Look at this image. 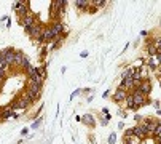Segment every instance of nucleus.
I'll use <instances>...</instances> for the list:
<instances>
[{"label": "nucleus", "mask_w": 161, "mask_h": 144, "mask_svg": "<svg viewBox=\"0 0 161 144\" xmlns=\"http://www.w3.org/2000/svg\"><path fill=\"white\" fill-rule=\"evenodd\" d=\"M15 50L13 48H7V50H3L2 53H0V61L2 63H5V66H11L13 63H15Z\"/></svg>", "instance_id": "obj_1"}, {"label": "nucleus", "mask_w": 161, "mask_h": 144, "mask_svg": "<svg viewBox=\"0 0 161 144\" xmlns=\"http://www.w3.org/2000/svg\"><path fill=\"white\" fill-rule=\"evenodd\" d=\"M131 96H132V101H134V107H139V106H142V104H145V103H147L145 95H144V93H140L139 88H136L134 93H132Z\"/></svg>", "instance_id": "obj_2"}, {"label": "nucleus", "mask_w": 161, "mask_h": 144, "mask_svg": "<svg viewBox=\"0 0 161 144\" xmlns=\"http://www.w3.org/2000/svg\"><path fill=\"white\" fill-rule=\"evenodd\" d=\"M43 29H45V27H42L38 22H35L30 29H27V34H29L32 39H40V37L43 35Z\"/></svg>", "instance_id": "obj_3"}, {"label": "nucleus", "mask_w": 161, "mask_h": 144, "mask_svg": "<svg viewBox=\"0 0 161 144\" xmlns=\"http://www.w3.org/2000/svg\"><path fill=\"white\" fill-rule=\"evenodd\" d=\"M35 15H32V13H29V15H26V18L22 19V26H24V29L27 31V29H30L32 26L35 24Z\"/></svg>", "instance_id": "obj_4"}, {"label": "nucleus", "mask_w": 161, "mask_h": 144, "mask_svg": "<svg viewBox=\"0 0 161 144\" xmlns=\"http://www.w3.org/2000/svg\"><path fill=\"white\" fill-rule=\"evenodd\" d=\"M66 0H54V2H51V10L53 11H61L66 8Z\"/></svg>", "instance_id": "obj_5"}, {"label": "nucleus", "mask_w": 161, "mask_h": 144, "mask_svg": "<svg viewBox=\"0 0 161 144\" xmlns=\"http://www.w3.org/2000/svg\"><path fill=\"white\" fill-rule=\"evenodd\" d=\"M126 96H128V91L126 90H121V88H118L117 91H115V95H113V101H125L126 99Z\"/></svg>", "instance_id": "obj_6"}, {"label": "nucleus", "mask_w": 161, "mask_h": 144, "mask_svg": "<svg viewBox=\"0 0 161 144\" xmlns=\"http://www.w3.org/2000/svg\"><path fill=\"white\" fill-rule=\"evenodd\" d=\"M139 90H140V93H144V95L147 96L151 91V83L148 80H142V83L139 85Z\"/></svg>", "instance_id": "obj_7"}, {"label": "nucleus", "mask_w": 161, "mask_h": 144, "mask_svg": "<svg viewBox=\"0 0 161 144\" xmlns=\"http://www.w3.org/2000/svg\"><path fill=\"white\" fill-rule=\"evenodd\" d=\"M29 104H30V101L27 99V98H21L16 104H13V106H11V109H26Z\"/></svg>", "instance_id": "obj_8"}, {"label": "nucleus", "mask_w": 161, "mask_h": 144, "mask_svg": "<svg viewBox=\"0 0 161 144\" xmlns=\"http://www.w3.org/2000/svg\"><path fill=\"white\" fill-rule=\"evenodd\" d=\"M132 136H136V138H145L147 133H145L144 127H142V125H139V127L132 128Z\"/></svg>", "instance_id": "obj_9"}, {"label": "nucleus", "mask_w": 161, "mask_h": 144, "mask_svg": "<svg viewBox=\"0 0 161 144\" xmlns=\"http://www.w3.org/2000/svg\"><path fill=\"white\" fill-rule=\"evenodd\" d=\"M42 39H43V42H49L51 39H54V34H53L51 27H45V29H43V35H42Z\"/></svg>", "instance_id": "obj_10"}, {"label": "nucleus", "mask_w": 161, "mask_h": 144, "mask_svg": "<svg viewBox=\"0 0 161 144\" xmlns=\"http://www.w3.org/2000/svg\"><path fill=\"white\" fill-rule=\"evenodd\" d=\"M40 95H42V93H35V91H30V90H27V93H26V96H24V98H27V99H29L30 101V103H34V101L35 99H38L40 98Z\"/></svg>", "instance_id": "obj_11"}, {"label": "nucleus", "mask_w": 161, "mask_h": 144, "mask_svg": "<svg viewBox=\"0 0 161 144\" xmlns=\"http://www.w3.org/2000/svg\"><path fill=\"white\" fill-rule=\"evenodd\" d=\"M51 31H53V34H54V39H58L59 34H61V32H64V26L61 24V22H56V24L51 27Z\"/></svg>", "instance_id": "obj_12"}, {"label": "nucleus", "mask_w": 161, "mask_h": 144, "mask_svg": "<svg viewBox=\"0 0 161 144\" xmlns=\"http://www.w3.org/2000/svg\"><path fill=\"white\" fill-rule=\"evenodd\" d=\"M91 5V0H75V7H78V8H86V7H89Z\"/></svg>", "instance_id": "obj_13"}, {"label": "nucleus", "mask_w": 161, "mask_h": 144, "mask_svg": "<svg viewBox=\"0 0 161 144\" xmlns=\"http://www.w3.org/2000/svg\"><path fill=\"white\" fill-rule=\"evenodd\" d=\"M22 59H24V53L16 51V53H15V63H13V64H16V66H21V64H22Z\"/></svg>", "instance_id": "obj_14"}, {"label": "nucleus", "mask_w": 161, "mask_h": 144, "mask_svg": "<svg viewBox=\"0 0 161 144\" xmlns=\"http://www.w3.org/2000/svg\"><path fill=\"white\" fill-rule=\"evenodd\" d=\"M81 120H83V122H85L86 125H91V127L94 125V117H93L91 114H86V115H83V117H81Z\"/></svg>", "instance_id": "obj_15"}, {"label": "nucleus", "mask_w": 161, "mask_h": 144, "mask_svg": "<svg viewBox=\"0 0 161 144\" xmlns=\"http://www.w3.org/2000/svg\"><path fill=\"white\" fill-rule=\"evenodd\" d=\"M37 74L45 80V77H47V66H38L37 67Z\"/></svg>", "instance_id": "obj_16"}, {"label": "nucleus", "mask_w": 161, "mask_h": 144, "mask_svg": "<svg viewBox=\"0 0 161 144\" xmlns=\"http://www.w3.org/2000/svg\"><path fill=\"white\" fill-rule=\"evenodd\" d=\"M151 133H153L155 136H156V139L160 141V136H161V127H160V122H156V125H155V130H153Z\"/></svg>", "instance_id": "obj_17"}, {"label": "nucleus", "mask_w": 161, "mask_h": 144, "mask_svg": "<svg viewBox=\"0 0 161 144\" xmlns=\"http://www.w3.org/2000/svg\"><path fill=\"white\" fill-rule=\"evenodd\" d=\"M11 115H13V109L8 107V109H5L2 112V119H11Z\"/></svg>", "instance_id": "obj_18"}, {"label": "nucleus", "mask_w": 161, "mask_h": 144, "mask_svg": "<svg viewBox=\"0 0 161 144\" xmlns=\"http://www.w3.org/2000/svg\"><path fill=\"white\" fill-rule=\"evenodd\" d=\"M160 54H156V59H155V61H153V58H151L150 59V61H148V67H151V69H155L156 66H158V61H160Z\"/></svg>", "instance_id": "obj_19"}, {"label": "nucleus", "mask_w": 161, "mask_h": 144, "mask_svg": "<svg viewBox=\"0 0 161 144\" xmlns=\"http://www.w3.org/2000/svg\"><path fill=\"white\" fill-rule=\"evenodd\" d=\"M18 13H22V15H26V11H27V3L26 2H21V5L18 7Z\"/></svg>", "instance_id": "obj_20"}, {"label": "nucleus", "mask_w": 161, "mask_h": 144, "mask_svg": "<svg viewBox=\"0 0 161 144\" xmlns=\"http://www.w3.org/2000/svg\"><path fill=\"white\" fill-rule=\"evenodd\" d=\"M126 104H128V109H136L134 107V101H132V96L131 95L126 96Z\"/></svg>", "instance_id": "obj_21"}, {"label": "nucleus", "mask_w": 161, "mask_h": 144, "mask_svg": "<svg viewBox=\"0 0 161 144\" xmlns=\"http://www.w3.org/2000/svg\"><path fill=\"white\" fill-rule=\"evenodd\" d=\"M91 3H94V7H96V8H102L107 2H105V0H93Z\"/></svg>", "instance_id": "obj_22"}, {"label": "nucleus", "mask_w": 161, "mask_h": 144, "mask_svg": "<svg viewBox=\"0 0 161 144\" xmlns=\"http://www.w3.org/2000/svg\"><path fill=\"white\" fill-rule=\"evenodd\" d=\"M35 74H37V67H34V66L27 67V75H29V77H34Z\"/></svg>", "instance_id": "obj_23"}, {"label": "nucleus", "mask_w": 161, "mask_h": 144, "mask_svg": "<svg viewBox=\"0 0 161 144\" xmlns=\"http://www.w3.org/2000/svg\"><path fill=\"white\" fill-rule=\"evenodd\" d=\"M40 88H42V87H38V85H35V83H30V87H29V90H30V91H35V93H38V91H40Z\"/></svg>", "instance_id": "obj_24"}, {"label": "nucleus", "mask_w": 161, "mask_h": 144, "mask_svg": "<svg viewBox=\"0 0 161 144\" xmlns=\"http://www.w3.org/2000/svg\"><path fill=\"white\" fill-rule=\"evenodd\" d=\"M29 66H30V64H29V58H27L26 54H24V59H22V64H21V67H26V69H27Z\"/></svg>", "instance_id": "obj_25"}, {"label": "nucleus", "mask_w": 161, "mask_h": 144, "mask_svg": "<svg viewBox=\"0 0 161 144\" xmlns=\"http://www.w3.org/2000/svg\"><path fill=\"white\" fill-rule=\"evenodd\" d=\"M115 141H117V134L112 133V134H110V138H109V144H115Z\"/></svg>", "instance_id": "obj_26"}, {"label": "nucleus", "mask_w": 161, "mask_h": 144, "mask_svg": "<svg viewBox=\"0 0 161 144\" xmlns=\"http://www.w3.org/2000/svg\"><path fill=\"white\" fill-rule=\"evenodd\" d=\"M148 53L151 54V56H153V54H158V53H156V50H155V46L151 45V43L148 45Z\"/></svg>", "instance_id": "obj_27"}, {"label": "nucleus", "mask_w": 161, "mask_h": 144, "mask_svg": "<svg viewBox=\"0 0 161 144\" xmlns=\"http://www.w3.org/2000/svg\"><path fill=\"white\" fill-rule=\"evenodd\" d=\"M5 71H7L5 63H2V61H0V74H5Z\"/></svg>", "instance_id": "obj_28"}, {"label": "nucleus", "mask_w": 161, "mask_h": 144, "mask_svg": "<svg viewBox=\"0 0 161 144\" xmlns=\"http://www.w3.org/2000/svg\"><path fill=\"white\" fill-rule=\"evenodd\" d=\"M125 136H126V139L132 136V128H128V130H126V131H125Z\"/></svg>", "instance_id": "obj_29"}, {"label": "nucleus", "mask_w": 161, "mask_h": 144, "mask_svg": "<svg viewBox=\"0 0 161 144\" xmlns=\"http://www.w3.org/2000/svg\"><path fill=\"white\" fill-rule=\"evenodd\" d=\"M19 5H21V2H13V10H18Z\"/></svg>", "instance_id": "obj_30"}, {"label": "nucleus", "mask_w": 161, "mask_h": 144, "mask_svg": "<svg viewBox=\"0 0 161 144\" xmlns=\"http://www.w3.org/2000/svg\"><path fill=\"white\" fill-rule=\"evenodd\" d=\"M38 125H40V120H35L34 125H32V128H38Z\"/></svg>", "instance_id": "obj_31"}, {"label": "nucleus", "mask_w": 161, "mask_h": 144, "mask_svg": "<svg viewBox=\"0 0 161 144\" xmlns=\"http://www.w3.org/2000/svg\"><path fill=\"white\" fill-rule=\"evenodd\" d=\"M78 93H80V90H75V91H73L72 95H70V99H73V98H75V95H78Z\"/></svg>", "instance_id": "obj_32"}, {"label": "nucleus", "mask_w": 161, "mask_h": 144, "mask_svg": "<svg viewBox=\"0 0 161 144\" xmlns=\"http://www.w3.org/2000/svg\"><path fill=\"white\" fill-rule=\"evenodd\" d=\"M80 56H81V58H86V56H88V51H81Z\"/></svg>", "instance_id": "obj_33"}, {"label": "nucleus", "mask_w": 161, "mask_h": 144, "mask_svg": "<svg viewBox=\"0 0 161 144\" xmlns=\"http://www.w3.org/2000/svg\"><path fill=\"white\" fill-rule=\"evenodd\" d=\"M3 78H5V74H0V82H2Z\"/></svg>", "instance_id": "obj_34"}, {"label": "nucleus", "mask_w": 161, "mask_h": 144, "mask_svg": "<svg viewBox=\"0 0 161 144\" xmlns=\"http://www.w3.org/2000/svg\"><path fill=\"white\" fill-rule=\"evenodd\" d=\"M156 144H160V143H156Z\"/></svg>", "instance_id": "obj_35"}]
</instances>
